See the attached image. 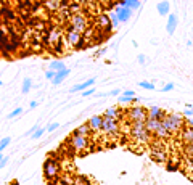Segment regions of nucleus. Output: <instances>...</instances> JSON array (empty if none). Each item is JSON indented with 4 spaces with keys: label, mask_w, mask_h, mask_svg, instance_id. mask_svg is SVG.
Listing matches in <instances>:
<instances>
[{
    "label": "nucleus",
    "mask_w": 193,
    "mask_h": 185,
    "mask_svg": "<svg viewBox=\"0 0 193 185\" xmlns=\"http://www.w3.org/2000/svg\"><path fill=\"white\" fill-rule=\"evenodd\" d=\"M163 126L166 127V131L169 132V135H175L184 129V122H185V116L180 115V113H175V111H169L166 113V116L163 118Z\"/></svg>",
    "instance_id": "obj_1"
},
{
    "label": "nucleus",
    "mask_w": 193,
    "mask_h": 185,
    "mask_svg": "<svg viewBox=\"0 0 193 185\" xmlns=\"http://www.w3.org/2000/svg\"><path fill=\"white\" fill-rule=\"evenodd\" d=\"M60 171H61L60 158H55L53 154H50L44 161V177L48 182H53V180H57L60 177Z\"/></svg>",
    "instance_id": "obj_2"
},
{
    "label": "nucleus",
    "mask_w": 193,
    "mask_h": 185,
    "mask_svg": "<svg viewBox=\"0 0 193 185\" xmlns=\"http://www.w3.org/2000/svg\"><path fill=\"white\" fill-rule=\"evenodd\" d=\"M69 147L74 153H85L90 150V137L82 135H69Z\"/></svg>",
    "instance_id": "obj_3"
},
{
    "label": "nucleus",
    "mask_w": 193,
    "mask_h": 185,
    "mask_svg": "<svg viewBox=\"0 0 193 185\" xmlns=\"http://www.w3.org/2000/svg\"><path fill=\"white\" fill-rule=\"evenodd\" d=\"M126 116H127L130 124H134V122H146V119H148V109L143 108V106H139V105H134V106H130L127 109Z\"/></svg>",
    "instance_id": "obj_4"
},
{
    "label": "nucleus",
    "mask_w": 193,
    "mask_h": 185,
    "mask_svg": "<svg viewBox=\"0 0 193 185\" xmlns=\"http://www.w3.org/2000/svg\"><path fill=\"white\" fill-rule=\"evenodd\" d=\"M130 135L134 137L135 142H139V143H146V142L150 140V132L146 131L145 122L130 124Z\"/></svg>",
    "instance_id": "obj_5"
},
{
    "label": "nucleus",
    "mask_w": 193,
    "mask_h": 185,
    "mask_svg": "<svg viewBox=\"0 0 193 185\" xmlns=\"http://www.w3.org/2000/svg\"><path fill=\"white\" fill-rule=\"evenodd\" d=\"M68 29H73L79 34H85V31L89 29V24H87V18L79 13V15H73L69 20V27Z\"/></svg>",
    "instance_id": "obj_6"
},
{
    "label": "nucleus",
    "mask_w": 193,
    "mask_h": 185,
    "mask_svg": "<svg viewBox=\"0 0 193 185\" xmlns=\"http://www.w3.org/2000/svg\"><path fill=\"white\" fill-rule=\"evenodd\" d=\"M119 121L116 119H108V118H103V124H102V134L111 137V135H116L119 134Z\"/></svg>",
    "instance_id": "obj_7"
},
{
    "label": "nucleus",
    "mask_w": 193,
    "mask_h": 185,
    "mask_svg": "<svg viewBox=\"0 0 193 185\" xmlns=\"http://www.w3.org/2000/svg\"><path fill=\"white\" fill-rule=\"evenodd\" d=\"M80 37H82V34H79V32H76L73 29H68L66 34H64V44H66V47H76V44L80 40Z\"/></svg>",
    "instance_id": "obj_8"
},
{
    "label": "nucleus",
    "mask_w": 193,
    "mask_h": 185,
    "mask_svg": "<svg viewBox=\"0 0 193 185\" xmlns=\"http://www.w3.org/2000/svg\"><path fill=\"white\" fill-rule=\"evenodd\" d=\"M114 13H116V15H118V18H119V21L121 23H127L129 20H130V16H132V10L130 8H127V7H116L114 8Z\"/></svg>",
    "instance_id": "obj_9"
},
{
    "label": "nucleus",
    "mask_w": 193,
    "mask_h": 185,
    "mask_svg": "<svg viewBox=\"0 0 193 185\" xmlns=\"http://www.w3.org/2000/svg\"><path fill=\"white\" fill-rule=\"evenodd\" d=\"M89 127H90V131L93 134H98L102 132V124H103V116H92L89 121H87Z\"/></svg>",
    "instance_id": "obj_10"
},
{
    "label": "nucleus",
    "mask_w": 193,
    "mask_h": 185,
    "mask_svg": "<svg viewBox=\"0 0 193 185\" xmlns=\"http://www.w3.org/2000/svg\"><path fill=\"white\" fill-rule=\"evenodd\" d=\"M159 147V143L151 150V158H153L155 161H158V163H164L168 160V154H166V151H164L163 148H158Z\"/></svg>",
    "instance_id": "obj_11"
},
{
    "label": "nucleus",
    "mask_w": 193,
    "mask_h": 185,
    "mask_svg": "<svg viewBox=\"0 0 193 185\" xmlns=\"http://www.w3.org/2000/svg\"><path fill=\"white\" fill-rule=\"evenodd\" d=\"M180 138H182V142L185 145L193 143V127H190V126L184 127V129L180 131Z\"/></svg>",
    "instance_id": "obj_12"
},
{
    "label": "nucleus",
    "mask_w": 193,
    "mask_h": 185,
    "mask_svg": "<svg viewBox=\"0 0 193 185\" xmlns=\"http://www.w3.org/2000/svg\"><path fill=\"white\" fill-rule=\"evenodd\" d=\"M166 116V113H164L159 106H150L148 108V118L150 119H158V121H163V118Z\"/></svg>",
    "instance_id": "obj_13"
},
{
    "label": "nucleus",
    "mask_w": 193,
    "mask_h": 185,
    "mask_svg": "<svg viewBox=\"0 0 193 185\" xmlns=\"http://www.w3.org/2000/svg\"><path fill=\"white\" fill-rule=\"evenodd\" d=\"M71 134H73V135H82V137H90V135H93V132L90 131V127H89V124H87V122H85V124L77 126Z\"/></svg>",
    "instance_id": "obj_14"
},
{
    "label": "nucleus",
    "mask_w": 193,
    "mask_h": 185,
    "mask_svg": "<svg viewBox=\"0 0 193 185\" xmlns=\"http://www.w3.org/2000/svg\"><path fill=\"white\" fill-rule=\"evenodd\" d=\"M175 29H177V15H175V13H171V15L168 16L166 31H168V34H169V36H174Z\"/></svg>",
    "instance_id": "obj_15"
},
{
    "label": "nucleus",
    "mask_w": 193,
    "mask_h": 185,
    "mask_svg": "<svg viewBox=\"0 0 193 185\" xmlns=\"http://www.w3.org/2000/svg\"><path fill=\"white\" fill-rule=\"evenodd\" d=\"M159 126H161V121H158V119H150L148 118L146 122H145V127H146V131L150 132V135H155Z\"/></svg>",
    "instance_id": "obj_16"
},
{
    "label": "nucleus",
    "mask_w": 193,
    "mask_h": 185,
    "mask_svg": "<svg viewBox=\"0 0 193 185\" xmlns=\"http://www.w3.org/2000/svg\"><path fill=\"white\" fill-rule=\"evenodd\" d=\"M118 5L119 7H127L134 11V10H139L142 3H140V0H118Z\"/></svg>",
    "instance_id": "obj_17"
},
{
    "label": "nucleus",
    "mask_w": 193,
    "mask_h": 185,
    "mask_svg": "<svg viewBox=\"0 0 193 185\" xmlns=\"http://www.w3.org/2000/svg\"><path fill=\"white\" fill-rule=\"evenodd\" d=\"M103 118H108V119H116L119 121L121 118V109H118L116 106H109L105 113H103Z\"/></svg>",
    "instance_id": "obj_18"
},
{
    "label": "nucleus",
    "mask_w": 193,
    "mask_h": 185,
    "mask_svg": "<svg viewBox=\"0 0 193 185\" xmlns=\"http://www.w3.org/2000/svg\"><path fill=\"white\" fill-rule=\"evenodd\" d=\"M71 73V69L69 68H64V69H61V71H58V73H57V76H55V79L52 81V84L53 85H60L66 77H68V74H69Z\"/></svg>",
    "instance_id": "obj_19"
},
{
    "label": "nucleus",
    "mask_w": 193,
    "mask_h": 185,
    "mask_svg": "<svg viewBox=\"0 0 193 185\" xmlns=\"http://www.w3.org/2000/svg\"><path fill=\"white\" fill-rule=\"evenodd\" d=\"M158 13L161 16H169L171 15V3L168 2V0H163V2L158 3Z\"/></svg>",
    "instance_id": "obj_20"
},
{
    "label": "nucleus",
    "mask_w": 193,
    "mask_h": 185,
    "mask_svg": "<svg viewBox=\"0 0 193 185\" xmlns=\"http://www.w3.org/2000/svg\"><path fill=\"white\" fill-rule=\"evenodd\" d=\"M48 37H50V44H57V42H60L63 39V31L60 29V27H55V29H52L48 32Z\"/></svg>",
    "instance_id": "obj_21"
},
{
    "label": "nucleus",
    "mask_w": 193,
    "mask_h": 185,
    "mask_svg": "<svg viewBox=\"0 0 193 185\" xmlns=\"http://www.w3.org/2000/svg\"><path fill=\"white\" fill-rule=\"evenodd\" d=\"M111 26V21H109V15H100L96 16V27H109Z\"/></svg>",
    "instance_id": "obj_22"
},
{
    "label": "nucleus",
    "mask_w": 193,
    "mask_h": 185,
    "mask_svg": "<svg viewBox=\"0 0 193 185\" xmlns=\"http://www.w3.org/2000/svg\"><path fill=\"white\" fill-rule=\"evenodd\" d=\"M16 20H18V16H16V11H15V10H11V8H7V10H5L3 21H5V23H15Z\"/></svg>",
    "instance_id": "obj_23"
},
{
    "label": "nucleus",
    "mask_w": 193,
    "mask_h": 185,
    "mask_svg": "<svg viewBox=\"0 0 193 185\" xmlns=\"http://www.w3.org/2000/svg\"><path fill=\"white\" fill-rule=\"evenodd\" d=\"M64 68H66V66H64V63H63V61L55 60V61H50V68H48V69L55 71V73H58V71H61V69H64Z\"/></svg>",
    "instance_id": "obj_24"
},
{
    "label": "nucleus",
    "mask_w": 193,
    "mask_h": 185,
    "mask_svg": "<svg viewBox=\"0 0 193 185\" xmlns=\"http://www.w3.org/2000/svg\"><path fill=\"white\" fill-rule=\"evenodd\" d=\"M31 89H32V79H31V77H26V79L23 81V89H21V92L26 95V93L31 92Z\"/></svg>",
    "instance_id": "obj_25"
},
{
    "label": "nucleus",
    "mask_w": 193,
    "mask_h": 185,
    "mask_svg": "<svg viewBox=\"0 0 193 185\" xmlns=\"http://www.w3.org/2000/svg\"><path fill=\"white\" fill-rule=\"evenodd\" d=\"M109 15V21H111V26H113V29H116V27L121 24V21H119V18H118V15L114 11H111V13H108Z\"/></svg>",
    "instance_id": "obj_26"
},
{
    "label": "nucleus",
    "mask_w": 193,
    "mask_h": 185,
    "mask_svg": "<svg viewBox=\"0 0 193 185\" xmlns=\"http://www.w3.org/2000/svg\"><path fill=\"white\" fill-rule=\"evenodd\" d=\"M89 45V42H87V39L84 37V36H82L80 37V40L77 42V44H76V47H74V50H85V47Z\"/></svg>",
    "instance_id": "obj_27"
},
{
    "label": "nucleus",
    "mask_w": 193,
    "mask_h": 185,
    "mask_svg": "<svg viewBox=\"0 0 193 185\" xmlns=\"http://www.w3.org/2000/svg\"><path fill=\"white\" fill-rule=\"evenodd\" d=\"M139 87L146 89V90H155V89H156V87H155V84H153V82H148V81H142V82H139Z\"/></svg>",
    "instance_id": "obj_28"
},
{
    "label": "nucleus",
    "mask_w": 193,
    "mask_h": 185,
    "mask_svg": "<svg viewBox=\"0 0 193 185\" xmlns=\"http://www.w3.org/2000/svg\"><path fill=\"white\" fill-rule=\"evenodd\" d=\"M19 115H23V108L19 106V108H15V109H13L11 113H8V119H15V118H18Z\"/></svg>",
    "instance_id": "obj_29"
},
{
    "label": "nucleus",
    "mask_w": 193,
    "mask_h": 185,
    "mask_svg": "<svg viewBox=\"0 0 193 185\" xmlns=\"http://www.w3.org/2000/svg\"><path fill=\"white\" fill-rule=\"evenodd\" d=\"M10 142H11V138H10V137H5V138L0 140V154H2V151L10 145Z\"/></svg>",
    "instance_id": "obj_30"
},
{
    "label": "nucleus",
    "mask_w": 193,
    "mask_h": 185,
    "mask_svg": "<svg viewBox=\"0 0 193 185\" xmlns=\"http://www.w3.org/2000/svg\"><path fill=\"white\" fill-rule=\"evenodd\" d=\"M45 131H47V129H45V127H39V129H37V131H36V132L32 134V138H34V140H37V138H40V137H42V135L45 134Z\"/></svg>",
    "instance_id": "obj_31"
},
{
    "label": "nucleus",
    "mask_w": 193,
    "mask_h": 185,
    "mask_svg": "<svg viewBox=\"0 0 193 185\" xmlns=\"http://www.w3.org/2000/svg\"><path fill=\"white\" fill-rule=\"evenodd\" d=\"M185 166L190 172H193V156H187V161H185Z\"/></svg>",
    "instance_id": "obj_32"
},
{
    "label": "nucleus",
    "mask_w": 193,
    "mask_h": 185,
    "mask_svg": "<svg viewBox=\"0 0 193 185\" xmlns=\"http://www.w3.org/2000/svg\"><path fill=\"white\" fill-rule=\"evenodd\" d=\"M58 127H60L58 122H52V124H48V127H47V132H55Z\"/></svg>",
    "instance_id": "obj_33"
},
{
    "label": "nucleus",
    "mask_w": 193,
    "mask_h": 185,
    "mask_svg": "<svg viewBox=\"0 0 193 185\" xmlns=\"http://www.w3.org/2000/svg\"><path fill=\"white\" fill-rule=\"evenodd\" d=\"M174 87H175L174 82H169V84H166V85L161 89V92H171V90H174Z\"/></svg>",
    "instance_id": "obj_34"
},
{
    "label": "nucleus",
    "mask_w": 193,
    "mask_h": 185,
    "mask_svg": "<svg viewBox=\"0 0 193 185\" xmlns=\"http://www.w3.org/2000/svg\"><path fill=\"white\" fill-rule=\"evenodd\" d=\"M55 76H57V73H55V71H52V69H48L47 73H45V79H48V81H53Z\"/></svg>",
    "instance_id": "obj_35"
},
{
    "label": "nucleus",
    "mask_w": 193,
    "mask_h": 185,
    "mask_svg": "<svg viewBox=\"0 0 193 185\" xmlns=\"http://www.w3.org/2000/svg\"><path fill=\"white\" fill-rule=\"evenodd\" d=\"M106 50H108V48H106V47H103V48H100L98 52H95V53H93V58H98V56H103V55L106 53Z\"/></svg>",
    "instance_id": "obj_36"
},
{
    "label": "nucleus",
    "mask_w": 193,
    "mask_h": 185,
    "mask_svg": "<svg viewBox=\"0 0 193 185\" xmlns=\"http://www.w3.org/2000/svg\"><path fill=\"white\" fill-rule=\"evenodd\" d=\"M185 153H187V156H193V143L185 145Z\"/></svg>",
    "instance_id": "obj_37"
},
{
    "label": "nucleus",
    "mask_w": 193,
    "mask_h": 185,
    "mask_svg": "<svg viewBox=\"0 0 193 185\" xmlns=\"http://www.w3.org/2000/svg\"><path fill=\"white\" fill-rule=\"evenodd\" d=\"M122 95L124 97H129V98H137V95H135L134 90H126V92H122Z\"/></svg>",
    "instance_id": "obj_38"
},
{
    "label": "nucleus",
    "mask_w": 193,
    "mask_h": 185,
    "mask_svg": "<svg viewBox=\"0 0 193 185\" xmlns=\"http://www.w3.org/2000/svg\"><path fill=\"white\" fill-rule=\"evenodd\" d=\"M184 116H185V118H193V108H185Z\"/></svg>",
    "instance_id": "obj_39"
},
{
    "label": "nucleus",
    "mask_w": 193,
    "mask_h": 185,
    "mask_svg": "<svg viewBox=\"0 0 193 185\" xmlns=\"http://www.w3.org/2000/svg\"><path fill=\"white\" fill-rule=\"evenodd\" d=\"M137 61H139L140 64H145V63H146V56H145L143 53H140L139 56H137Z\"/></svg>",
    "instance_id": "obj_40"
},
{
    "label": "nucleus",
    "mask_w": 193,
    "mask_h": 185,
    "mask_svg": "<svg viewBox=\"0 0 193 185\" xmlns=\"http://www.w3.org/2000/svg\"><path fill=\"white\" fill-rule=\"evenodd\" d=\"M93 93H95V89H93V87H90V89H87V90L82 92V95H84V97H90V95H93Z\"/></svg>",
    "instance_id": "obj_41"
},
{
    "label": "nucleus",
    "mask_w": 193,
    "mask_h": 185,
    "mask_svg": "<svg viewBox=\"0 0 193 185\" xmlns=\"http://www.w3.org/2000/svg\"><path fill=\"white\" fill-rule=\"evenodd\" d=\"M37 105H39V102H31V103H29V108L34 109V108H37Z\"/></svg>",
    "instance_id": "obj_42"
},
{
    "label": "nucleus",
    "mask_w": 193,
    "mask_h": 185,
    "mask_svg": "<svg viewBox=\"0 0 193 185\" xmlns=\"http://www.w3.org/2000/svg\"><path fill=\"white\" fill-rule=\"evenodd\" d=\"M7 163H8V156H7V158H5V160H3L2 163H0V169H2V167H3V166H5Z\"/></svg>",
    "instance_id": "obj_43"
},
{
    "label": "nucleus",
    "mask_w": 193,
    "mask_h": 185,
    "mask_svg": "<svg viewBox=\"0 0 193 185\" xmlns=\"http://www.w3.org/2000/svg\"><path fill=\"white\" fill-rule=\"evenodd\" d=\"M187 124H188L190 127H193V118H188V119H187Z\"/></svg>",
    "instance_id": "obj_44"
},
{
    "label": "nucleus",
    "mask_w": 193,
    "mask_h": 185,
    "mask_svg": "<svg viewBox=\"0 0 193 185\" xmlns=\"http://www.w3.org/2000/svg\"><path fill=\"white\" fill-rule=\"evenodd\" d=\"M3 26H5V23H3L2 20H0V31H2V29H3Z\"/></svg>",
    "instance_id": "obj_45"
},
{
    "label": "nucleus",
    "mask_w": 193,
    "mask_h": 185,
    "mask_svg": "<svg viewBox=\"0 0 193 185\" xmlns=\"http://www.w3.org/2000/svg\"><path fill=\"white\" fill-rule=\"evenodd\" d=\"M3 160H5V156H3V154H0V163H2Z\"/></svg>",
    "instance_id": "obj_46"
},
{
    "label": "nucleus",
    "mask_w": 193,
    "mask_h": 185,
    "mask_svg": "<svg viewBox=\"0 0 193 185\" xmlns=\"http://www.w3.org/2000/svg\"><path fill=\"white\" fill-rule=\"evenodd\" d=\"M108 2H111V3H118V0H108Z\"/></svg>",
    "instance_id": "obj_47"
},
{
    "label": "nucleus",
    "mask_w": 193,
    "mask_h": 185,
    "mask_svg": "<svg viewBox=\"0 0 193 185\" xmlns=\"http://www.w3.org/2000/svg\"><path fill=\"white\" fill-rule=\"evenodd\" d=\"M2 84H3V82H2V79H0V87H2Z\"/></svg>",
    "instance_id": "obj_48"
},
{
    "label": "nucleus",
    "mask_w": 193,
    "mask_h": 185,
    "mask_svg": "<svg viewBox=\"0 0 193 185\" xmlns=\"http://www.w3.org/2000/svg\"><path fill=\"white\" fill-rule=\"evenodd\" d=\"M191 31H193V27H191Z\"/></svg>",
    "instance_id": "obj_49"
}]
</instances>
